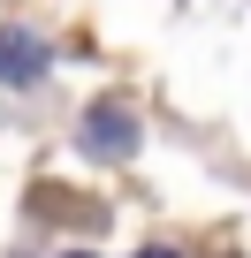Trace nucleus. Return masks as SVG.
<instances>
[{
	"label": "nucleus",
	"mask_w": 251,
	"mask_h": 258,
	"mask_svg": "<svg viewBox=\"0 0 251 258\" xmlns=\"http://www.w3.org/2000/svg\"><path fill=\"white\" fill-rule=\"evenodd\" d=\"M38 69H46V53L31 38H0V76H38Z\"/></svg>",
	"instance_id": "1"
},
{
	"label": "nucleus",
	"mask_w": 251,
	"mask_h": 258,
	"mask_svg": "<svg viewBox=\"0 0 251 258\" xmlns=\"http://www.w3.org/2000/svg\"><path fill=\"white\" fill-rule=\"evenodd\" d=\"M145 258H175V250H145Z\"/></svg>",
	"instance_id": "2"
},
{
	"label": "nucleus",
	"mask_w": 251,
	"mask_h": 258,
	"mask_svg": "<svg viewBox=\"0 0 251 258\" xmlns=\"http://www.w3.org/2000/svg\"><path fill=\"white\" fill-rule=\"evenodd\" d=\"M69 258H84V250H69Z\"/></svg>",
	"instance_id": "3"
}]
</instances>
